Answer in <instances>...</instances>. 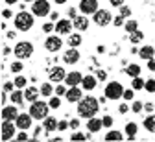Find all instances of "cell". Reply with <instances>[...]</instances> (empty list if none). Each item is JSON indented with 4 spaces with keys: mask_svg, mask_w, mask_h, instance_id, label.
I'll return each mask as SVG.
<instances>
[{
    "mask_svg": "<svg viewBox=\"0 0 155 142\" xmlns=\"http://www.w3.org/2000/svg\"><path fill=\"white\" fill-rule=\"evenodd\" d=\"M50 81H54V83H61V81H65V78H67V72H65V68L63 67H52L50 68Z\"/></svg>",
    "mask_w": 155,
    "mask_h": 142,
    "instance_id": "5bb4252c",
    "label": "cell"
},
{
    "mask_svg": "<svg viewBox=\"0 0 155 142\" xmlns=\"http://www.w3.org/2000/svg\"><path fill=\"white\" fill-rule=\"evenodd\" d=\"M144 127H146L148 131H151V133H155V114H151V113H148V116L144 118Z\"/></svg>",
    "mask_w": 155,
    "mask_h": 142,
    "instance_id": "d4e9b609",
    "label": "cell"
},
{
    "mask_svg": "<svg viewBox=\"0 0 155 142\" xmlns=\"http://www.w3.org/2000/svg\"><path fill=\"white\" fill-rule=\"evenodd\" d=\"M2 17H4L6 20H8V18H11V17H13V13H11V9H9V8H6V9L2 11Z\"/></svg>",
    "mask_w": 155,
    "mask_h": 142,
    "instance_id": "db71d44e",
    "label": "cell"
},
{
    "mask_svg": "<svg viewBox=\"0 0 155 142\" xmlns=\"http://www.w3.org/2000/svg\"><path fill=\"white\" fill-rule=\"evenodd\" d=\"M67 127H70V122H67V120H61V122H59V127H57V129H59V131H65Z\"/></svg>",
    "mask_w": 155,
    "mask_h": 142,
    "instance_id": "7dc6e473",
    "label": "cell"
},
{
    "mask_svg": "<svg viewBox=\"0 0 155 142\" xmlns=\"http://www.w3.org/2000/svg\"><path fill=\"white\" fill-rule=\"evenodd\" d=\"M122 98H124L126 101H131V100L135 98V89H133V87H131V89H126V91H124V96H122Z\"/></svg>",
    "mask_w": 155,
    "mask_h": 142,
    "instance_id": "8d00e7d4",
    "label": "cell"
},
{
    "mask_svg": "<svg viewBox=\"0 0 155 142\" xmlns=\"http://www.w3.org/2000/svg\"><path fill=\"white\" fill-rule=\"evenodd\" d=\"M61 46H63V41H61L59 35H50V37H46V41H45V48H46L48 52H52V54L59 52Z\"/></svg>",
    "mask_w": 155,
    "mask_h": 142,
    "instance_id": "9c48e42d",
    "label": "cell"
},
{
    "mask_svg": "<svg viewBox=\"0 0 155 142\" xmlns=\"http://www.w3.org/2000/svg\"><path fill=\"white\" fill-rule=\"evenodd\" d=\"M144 91H148V92H155V79H148V81H146Z\"/></svg>",
    "mask_w": 155,
    "mask_h": 142,
    "instance_id": "ab89813d",
    "label": "cell"
},
{
    "mask_svg": "<svg viewBox=\"0 0 155 142\" xmlns=\"http://www.w3.org/2000/svg\"><path fill=\"white\" fill-rule=\"evenodd\" d=\"M4 2H6L8 6H13V4H17V2H18V0H4Z\"/></svg>",
    "mask_w": 155,
    "mask_h": 142,
    "instance_id": "6125c7cd",
    "label": "cell"
},
{
    "mask_svg": "<svg viewBox=\"0 0 155 142\" xmlns=\"http://www.w3.org/2000/svg\"><path fill=\"white\" fill-rule=\"evenodd\" d=\"M113 15L107 11V9H98L94 15H92V20H94V24H98V26H107V24H111L113 22Z\"/></svg>",
    "mask_w": 155,
    "mask_h": 142,
    "instance_id": "ba28073f",
    "label": "cell"
},
{
    "mask_svg": "<svg viewBox=\"0 0 155 142\" xmlns=\"http://www.w3.org/2000/svg\"><path fill=\"white\" fill-rule=\"evenodd\" d=\"M126 74L131 76V78H137V76H140V67H139L137 63H133V65H129V67L126 68Z\"/></svg>",
    "mask_w": 155,
    "mask_h": 142,
    "instance_id": "83f0119b",
    "label": "cell"
},
{
    "mask_svg": "<svg viewBox=\"0 0 155 142\" xmlns=\"http://www.w3.org/2000/svg\"><path fill=\"white\" fill-rule=\"evenodd\" d=\"M54 2H55L57 6H61V4H65V2H67V0H54Z\"/></svg>",
    "mask_w": 155,
    "mask_h": 142,
    "instance_id": "be15d7a7",
    "label": "cell"
},
{
    "mask_svg": "<svg viewBox=\"0 0 155 142\" xmlns=\"http://www.w3.org/2000/svg\"><path fill=\"white\" fill-rule=\"evenodd\" d=\"M72 24H74L76 31H85V30L91 26L87 15H78V17H74V18H72Z\"/></svg>",
    "mask_w": 155,
    "mask_h": 142,
    "instance_id": "9a60e30c",
    "label": "cell"
},
{
    "mask_svg": "<svg viewBox=\"0 0 155 142\" xmlns=\"http://www.w3.org/2000/svg\"><path fill=\"white\" fill-rule=\"evenodd\" d=\"M129 109H131V107H129L127 104H122V105H118V113H120V114H126Z\"/></svg>",
    "mask_w": 155,
    "mask_h": 142,
    "instance_id": "c3c4849f",
    "label": "cell"
},
{
    "mask_svg": "<svg viewBox=\"0 0 155 142\" xmlns=\"http://www.w3.org/2000/svg\"><path fill=\"white\" fill-rule=\"evenodd\" d=\"M102 127H104L102 118H96V116L89 118V122H87V129H89V133H98Z\"/></svg>",
    "mask_w": 155,
    "mask_h": 142,
    "instance_id": "ffe728a7",
    "label": "cell"
},
{
    "mask_svg": "<svg viewBox=\"0 0 155 142\" xmlns=\"http://www.w3.org/2000/svg\"><path fill=\"white\" fill-rule=\"evenodd\" d=\"M48 105H50V109H59L61 107V96H50V100H48Z\"/></svg>",
    "mask_w": 155,
    "mask_h": 142,
    "instance_id": "4dcf8cb0",
    "label": "cell"
},
{
    "mask_svg": "<svg viewBox=\"0 0 155 142\" xmlns=\"http://www.w3.org/2000/svg\"><path fill=\"white\" fill-rule=\"evenodd\" d=\"M81 41H83V39H81L80 33H70V37H68V45L76 48V46H80V45H81Z\"/></svg>",
    "mask_w": 155,
    "mask_h": 142,
    "instance_id": "f546056e",
    "label": "cell"
},
{
    "mask_svg": "<svg viewBox=\"0 0 155 142\" xmlns=\"http://www.w3.org/2000/svg\"><path fill=\"white\" fill-rule=\"evenodd\" d=\"M31 118H33V116H31L30 113H21V114L17 116L15 124H17V127H18V129H26V131H28V129L31 127V122H33Z\"/></svg>",
    "mask_w": 155,
    "mask_h": 142,
    "instance_id": "4fadbf2b",
    "label": "cell"
},
{
    "mask_svg": "<svg viewBox=\"0 0 155 142\" xmlns=\"http://www.w3.org/2000/svg\"><path fill=\"white\" fill-rule=\"evenodd\" d=\"M87 138H89V135H83L80 131H76L74 135H70V140H87Z\"/></svg>",
    "mask_w": 155,
    "mask_h": 142,
    "instance_id": "f35d334b",
    "label": "cell"
},
{
    "mask_svg": "<svg viewBox=\"0 0 155 142\" xmlns=\"http://www.w3.org/2000/svg\"><path fill=\"white\" fill-rule=\"evenodd\" d=\"M21 114L18 113V105H6V107H2V120H17V116Z\"/></svg>",
    "mask_w": 155,
    "mask_h": 142,
    "instance_id": "2e32d148",
    "label": "cell"
},
{
    "mask_svg": "<svg viewBox=\"0 0 155 142\" xmlns=\"http://www.w3.org/2000/svg\"><path fill=\"white\" fill-rule=\"evenodd\" d=\"M72 28H74V24H72V20H68V18H59L55 22V31L59 35H70Z\"/></svg>",
    "mask_w": 155,
    "mask_h": 142,
    "instance_id": "30bf717a",
    "label": "cell"
},
{
    "mask_svg": "<svg viewBox=\"0 0 155 142\" xmlns=\"http://www.w3.org/2000/svg\"><path fill=\"white\" fill-rule=\"evenodd\" d=\"M17 140H30V135L26 133V129H21L17 133Z\"/></svg>",
    "mask_w": 155,
    "mask_h": 142,
    "instance_id": "ee69618b",
    "label": "cell"
},
{
    "mask_svg": "<svg viewBox=\"0 0 155 142\" xmlns=\"http://www.w3.org/2000/svg\"><path fill=\"white\" fill-rule=\"evenodd\" d=\"M48 111H50V105L46 104V101L37 100V101H31L28 113L33 116V120H45V118L48 116Z\"/></svg>",
    "mask_w": 155,
    "mask_h": 142,
    "instance_id": "3957f363",
    "label": "cell"
},
{
    "mask_svg": "<svg viewBox=\"0 0 155 142\" xmlns=\"http://www.w3.org/2000/svg\"><path fill=\"white\" fill-rule=\"evenodd\" d=\"M68 17H72V18H74V17H78V13H76V9H74V8H70V9H68Z\"/></svg>",
    "mask_w": 155,
    "mask_h": 142,
    "instance_id": "91938a15",
    "label": "cell"
},
{
    "mask_svg": "<svg viewBox=\"0 0 155 142\" xmlns=\"http://www.w3.org/2000/svg\"><path fill=\"white\" fill-rule=\"evenodd\" d=\"M13 22H15V28L18 30V31H30L31 28H33V17H31V13H28V11H21V13H17L15 15V18H13Z\"/></svg>",
    "mask_w": 155,
    "mask_h": 142,
    "instance_id": "7a4b0ae2",
    "label": "cell"
},
{
    "mask_svg": "<svg viewBox=\"0 0 155 142\" xmlns=\"http://www.w3.org/2000/svg\"><path fill=\"white\" fill-rule=\"evenodd\" d=\"M6 100H8V96H6V91H4V92H2V98H0V101H2V105L6 104Z\"/></svg>",
    "mask_w": 155,
    "mask_h": 142,
    "instance_id": "94428289",
    "label": "cell"
},
{
    "mask_svg": "<svg viewBox=\"0 0 155 142\" xmlns=\"http://www.w3.org/2000/svg\"><path fill=\"white\" fill-rule=\"evenodd\" d=\"M113 24H114V26H122V24H124V17H122V15L114 17V18H113Z\"/></svg>",
    "mask_w": 155,
    "mask_h": 142,
    "instance_id": "bcb514c9",
    "label": "cell"
},
{
    "mask_svg": "<svg viewBox=\"0 0 155 142\" xmlns=\"http://www.w3.org/2000/svg\"><path fill=\"white\" fill-rule=\"evenodd\" d=\"M17 87H15V81H6V83H4V91L6 92H13Z\"/></svg>",
    "mask_w": 155,
    "mask_h": 142,
    "instance_id": "b9f144b4",
    "label": "cell"
},
{
    "mask_svg": "<svg viewBox=\"0 0 155 142\" xmlns=\"http://www.w3.org/2000/svg\"><path fill=\"white\" fill-rule=\"evenodd\" d=\"M9 100H11V104H15V105H22V101L26 100V98H24V91L17 89V91L9 92Z\"/></svg>",
    "mask_w": 155,
    "mask_h": 142,
    "instance_id": "603a6c76",
    "label": "cell"
},
{
    "mask_svg": "<svg viewBox=\"0 0 155 142\" xmlns=\"http://www.w3.org/2000/svg\"><path fill=\"white\" fill-rule=\"evenodd\" d=\"M98 9V0H81L80 2V11L83 15H94Z\"/></svg>",
    "mask_w": 155,
    "mask_h": 142,
    "instance_id": "8fae6325",
    "label": "cell"
},
{
    "mask_svg": "<svg viewBox=\"0 0 155 142\" xmlns=\"http://www.w3.org/2000/svg\"><path fill=\"white\" fill-rule=\"evenodd\" d=\"M50 18L54 20V22H57V20H59V13H55V11H54V13H50Z\"/></svg>",
    "mask_w": 155,
    "mask_h": 142,
    "instance_id": "680465c9",
    "label": "cell"
},
{
    "mask_svg": "<svg viewBox=\"0 0 155 142\" xmlns=\"http://www.w3.org/2000/svg\"><path fill=\"white\" fill-rule=\"evenodd\" d=\"M70 127H72V129H78V127H80V120H76V118L70 120Z\"/></svg>",
    "mask_w": 155,
    "mask_h": 142,
    "instance_id": "6f0895ef",
    "label": "cell"
},
{
    "mask_svg": "<svg viewBox=\"0 0 155 142\" xmlns=\"http://www.w3.org/2000/svg\"><path fill=\"white\" fill-rule=\"evenodd\" d=\"M96 78H98L100 81H105V78H107V72H105V70H98V72H96Z\"/></svg>",
    "mask_w": 155,
    "mask_h": 142,
    "instance_id": "681fc988",
    "label": "cell"
},
{
    "mask_svg": "<svg viewBox=\"0 0 155 142\" xmlns=\"http://www.w3.org/2000/svg\"><path fill=\"white\" fill-rule=\"evenodd\" d=\"M120 15H122V17H129V15H131V9H129V8H126V6H122Z\"/></svg>",
    "mask_w": 155,
    "mask_h": 142,
    "instance_id": "f5cc1de1",
    "label": "cell"
},
{
    "mask_svg": "<svg viewBox=\"0 0 155 142\" xmlns=\"http://www.w3.org/2000/svg\"><path fill=\"white\" fill-rule=\"evenodd\" d=\"M81 81H83V74H81V72H78V70L68 72V74H67V78H65V83H67L68 87L81 85Z\"/></svg>",
    "mask_w": 155,
    "mask_h": 142,
    "instance_id": "ac0fdd59",
    "label": "cell"
},
{
    "mask_svg": "<svg viewBox=\"0 0 155 142\" xmlns=\"http://www.w3.org/2000/svg\"><path fill=\"white\" fill-rule=\"evenodd\" d=\"M13 54H15L18 59H28V57H31V54H33V45L28 43V41H21V43L15 45Z\"/></svg>",
    "mask_w": 155,
    "mask_h": 142,
    "instance_id": "5b68a950",
    "label": "cell"
},
{
    "mask_svg": "<svg viewBox=\"0 0 155 142\" xmlns=\"http://www.w3.org/2000/svg\"><path fill=\"white\" fill-rule=\"evenodd\" d=\"M65 98H67V101H70V104H78V101L83 98V89H80L78 85L76 87H68Z\"/></svg>",
    "mask_w": 155,
    "mask_h": 142,
    "instance_id": "7c38bea8",
    "label": "cell"
},
{
    "mask_svg": "<svg viewBox=\"0 0 155 142\" xmlns=\"http://www.w3.org/2000/svg\"><path fill=\"white\" fill-rule=\"evenodd\" d=\"M113 8H122L124 6V0H109Z\"/></svg>",
    "mask_w": 155,
    "mask_h": 142,
    "instance_id": "f907efd6",
    "label": "cell"
},
{
    "mask_svg": "<svg viewBox=\"0 0 155 142\" xmlns=\"http://www.w3.org/2000/svg\"><path fill=\"white\" fill-rule=\"evenodd\" d=\"M43 31H45V33L55 31V24H52V22H45V24H43Z\"/></svg>",
    "mask_w": 155,
    "mask_h": 142,
    "instance_id": "60d3db41",
    "label": "cell"
},
{
    "mask_svg": "<svg viewBox=\"0 0 155 142\" xmlns=\"http://www.w3.org/2000/svg\"><path fill=\"white\" fill-rule=\"evenodd\" d=\"M144 85H146V81H144L140 76L133 78V81H131V87H133L135 91H142V89H144Z\"/></svg>",
    "mask_w": 155,
    "mask_h": 142,
    "instance_id": "f1b7e54d",
    "label": "cell"
},
{
    "mask_svg": "<svg viewBox=\"0 0 155 142\" xmlns=\"http://www.w3.org/2000/svg\"><path fill=\"white\" fill-rule=\"evenodd\" d=\"M124 26H126V31H127V33H133V31H137V30H139V22H137L135 18H133V20H127Z\"/></svg>",
    "mask_w": 155,
    "mask_h": 142,
    "instance_id": "d6a6232c",
    "label": "cell"
},
{
    "mask_svg": "<svg viewBox=\"0 0 155 142\" xmlns=\"http://www.w3.org/2000/svg\"><path fill=\"white\" fill-rule=\"evenodd\" d=\"M102 122H104V127H111L114 120H113V116H109V114H105V116L102 118Z\"/></svg>",
    "mask_w": 155,
    "mask_h": 142,
    "instance_id": "7bdbcfd3",
    "label": "cell"
},
{
    "mask_svg": "<svg viewBox=\"0 0 155 142\" xmlns=\"http://www.w3.org/2000/svg\"><path fill=\"white\" fill-rule=\"evenodd\" d=\"M24 2H35V0H24Z\"/></svg>",
    "mask_w": 155,
    "mask_h": 142,
    "instance_id": "e7e4bbea",
    "label": "cell"
},
{
    "mask_svg": "<svg viewBox=\"0 0 155 142\" xmlns=\"http://www.w3.org/2000/svg\"><path fill=\"white\" fill-rule=\"evenodd\" d=\"M142 109H144V104H142V101H139V100H135L133 104H131V111L133 113H140Z\"/></svg>",
    "mask_w": 155,
    "mask_h": 142,
    "instance_id": "d590c367",
    "label": "cell"
},
{
    "mask_svg": "<svg viewBox=\"0 0 155 142\" xmlns=\"http://www.w3.org/2000/svg\"><path fill=\"white\" fill-rule=\"evenodd\" d=\"M100 109V100H96L94 96H83L78 101V114L81 118H92L96 116Z\"/></svg>",
    "mask_w": 155,
    "mask_h": 142,
    "instance_id": "6da1fadb",
    "label": "cell"
},
{
    "mask_svg": "<svg viewBox=\"0 0 155 142\" xmlns=\"http://www.w3.org/2000/svg\"><path fill=\"white\" fill-rule=\"evenodd\" d=\"M11 72H15V74H18V72H21L24 67H22V63H21V61H13V63H11Z\"/></svg>",
    "mask_w": 155,
    "mask_h": 142,
    "instance_id": "74e56055",
    "label": "cell"
},
{
    "mask_svg": "<svg viewBox=\"0 0 155 142\" xmlns=\"http://www.w3.org/2000/svg\"><path fill=\"white\" fill-rule=\"evenodd\" d=\"M142 31H133V33H129V39H131V43H140V41H142Z\"/></svg>",
    "mask_w": 155,
    "mask_h": 142,
    "instance_id": "e575fe53",
    "label": "cell"
},
{
    "mask_svg": "<svg viewBox=\"0 0 155 142\" xmlns=\"http://www.w3.org/2000/svg\"><path fill=\"white\" fill-rule=\"evenodd\" d=\"M13 81H15V87H17V89H26V87H28V79H26L24 76H17Z\"/></svg>",
    "mask_w": 155,
    "mask_h": 142,
    "instance_id": "1f68e13d",
    "label": "cell"
},
{
    "mask_svg": "<svg viewBox=\"0 0 155 142\" xmlns=\"http://www.w3.org/2000/svg\"><path fill=\"white\" fill-rule=\"evenodd\" d=\"M43 129H45V127H37V129L33 131V138H35V140H37L39 137H41V133H43Z\"/></svg>",
    "mask_w": 155,
    "mask_h": 142,
    "instance_id": "9f6ffc18",
    "label": "cell"
},
{
    "mask_svg": "<svg viewBox=\"0 0 155 142\" xmlns=\"http://www.w3.org/2000/svg\"><path fill=\"white\" fill-rule=\"evenodd\" d=\"M124 87H122V83H118V81H109V83L105 85V91H104V94L107 96V100H120L122 96H124Z\"/></svg>",
    "mask_w": 155,
    "mask_h": 142,
    "instance_id": "277c9868",
    "label": "cell"
},
{
    "mask_svg": "<svg viewBox=\"0 0 155 142\" xmlns=\"http://www.w3.org/2000/svg\"><path fill=\"white\" fill-rule=\"evenodd\" d=\"M43 127H45L46 133H52V131H55L57 127H59V120L54 118V116H46L45 122H43Z\"/></svg>",
    "mask_w": 155,
    "mask_h": 142,
    "instance_id": "44dd1931",
    "label": "cell"
},
{
    "mask_svg": "<svg viewBox=\"0 0 155 142\" xmlns=\"http://www.w3.org/2000/svg\"><path fill=\"white\" fill-rule=\"evenodd\" d=\"M67 91H68V89H67V87H63L61 83L55 87V94H57V96H65V94H67Z\"/></svg>",
    "mask_w": 155,
    "mask_h": 142,
    "instance_id": "f6af8a7d",
    "label": "cell"
},
{
    "mask_svg": "<svg viewBox=\"0 0 155 142\" xmlns=\"http://www.w3.org/2000/svg\"><path fill=\"white\" fill-rule=\"evenodd\" d=\"M124 137H122V133L120 131H114V129H111L107 135H105V140H122Z\"/></svg>",
    "mask_w": 155,
    "mask_h": 142,
    "instance_id": "836d02e7",
    "label": "cell"
},
{
    "mask_svg": "<svg viewBox=\"0 0 155 142\" xmlns=\"http://www.w3.org/2000/svg\"><path fill=\"white\" fill-rule=\"evenodd\" d=\"M80 57H81V55H80V52H78V48H74V46H72V48H68V50L63 54V61H65L67 65H76L78 61H80Z\"/></svg>",
    "mask_w": 155,
    "mask_h": 142,
    "instance_id": "e0dca14e",
    "label": "cell"
},
{
    "mask_svg": "<svg viewBox=\"0 0 155 142\" xmlns=\"http://www.w3.org/2000/svg\"><path fill=\"white\" fill-rule=\"evenodd\" d=\"M39 96H41V89H37V87H26L24 89V98H26V101H37L39 100Z\"/></svg>",
    "mask_w": 155,
    "mask_h": 142,
    "instance_id": "d6986e66",
    "label": "cell"
},
{
    "mask_svg": "<svg viewBox=\"0 0 155 142\" xmlns=\"http://www.w3.org/2000/svg\"><path fill=\"white\" fill-rule=\"evenodd\" d=\"M148 70H151V72H155V57H151V59H148Z\"/></svg>",
    "mask_w": 155,
    "mask_h": 142,
    "instance_id": "816d5d0a",
    "label": "cell"
},
{
    "mask_svg": "<svg viewBox=\"0 0 155 142\" xmlns=\"http://www.w3.org/2000/svg\"><path fill=\"white\" fill-rule=\"evenodd\" d=\"M31 13L35 17H46L50 15V2L48 0H35V2L31 4Z\"/></svg>",
    "mask_w": 155,
    "mask_h": 142,
    "instance_id": "8992f818",
    "label": "cell"
},
{
    "mask_svg": "<svg viewBox=\"0 0 155 142\" xmlns=\"http://www.w3.org/2000/svg\"><path fill=\"white\" fill-rule=\"evenodd\" d=\"M17 124L13 120H4V124H2V129H0V138L2 140H11L17 133Z\"/></svg>",
    "mask_w": 155,
    "mask_h": 142,
    "instance_id": "52a82bcc",
    "label": "cell"
},
{
    "mask_svg": "<svg viewBox=\"0 0 155 142\" xmlns=\"http://www.w3.org/2000/svg\"><path fill=\"white\" fill-rule=\"evenodd\" d=\"M137 131H139V126L135 124V122H127V124H126V135H127L129 140H135V135H137Z\"/></svg>",
    "mask_w": 155,
    "mask_h": 142,
    "instance_id": "cb8c5ba5",
    "label": "cell"
},
{
    "mask_svg": "<svg viewBox=\"0 0 155 142\" xmlns=\"http://www.w3.org/2000/svg\"><path fill=\"white\" fill-rule=\"evenodd\" d=\"M153 109H155V105L151 104V101H148V104H144V111H148V113H153Z\"/></svg>",
    "mask_w": 155,
    "mask_h": 142,
    "instance_id": "11a10c76",
    "label": "cell"
},
{
    "mask_svg": "<svg viewBox=\"0 0 155 142\" xmlns=\"http://www.w3.org/2000/svg\"><path fill=\"white\" fill-rule=\"evenodd\" d=\"M52 94H55V89L52 87V83H46V81H45V83L41 85V96H45V98H50Z\"/></svg>",
    "mask_w": 155,
    "mask_h": 142,
    "instance_id": "484cf974",
    "label": "cell"
},
{
    "mask_svg": "<svg viewBox=\"0 0 155 142\" xmlns=\"http://www.w3.org/2000/svg\"><path fill=\"white\" fill-rule=\"evenodd\" d=\"M96 83H98V78H94V76H83L81 89L83 91H92V89H96Z\"/></svg>",
    "mask_w": 155,
    "mask_h": 142,
    "instance_id": "7402d4cb",
    "label": "cell"
},
{
    "mask_svg": "<svg viewBox=\"0 0 155 142\" xmlns=\"http://www.w3.org/2000/svg\"><path fill=\"white\" fill-rule=\"evenodd\" d=\"M139 54H140V57H142V59H146V61H148V59H151V57H153L155 50H153V46H142Z\"/></svg>",
    "mask_w": 155,
    "mask_h": 142,
    "instance_id": "4316f807",
    "label": "cell"
}]
</instances>
